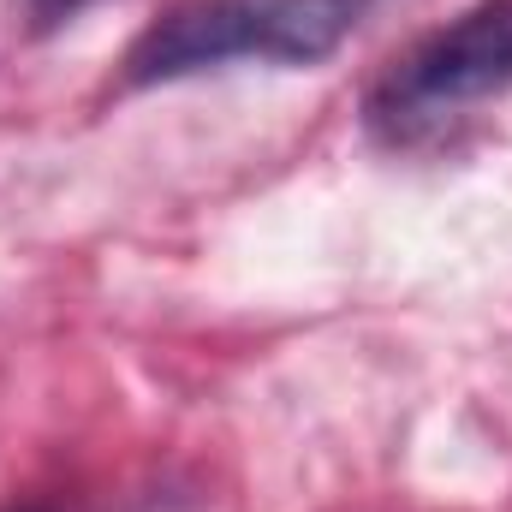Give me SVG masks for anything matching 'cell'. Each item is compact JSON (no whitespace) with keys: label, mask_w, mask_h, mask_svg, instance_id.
I'll return each instance as SVG.
<instances>
[{"label":"cell","mask_w":512,"mask_h":512,"mask_svg":"<svg viewBox=\"0 0 512 512\" xmlns=\"http://www.w3.org/2000/svg\"><path fill=\"white\" fill-rule=\"evenodd\" d=\"M358 0H203L161 18L126 60L131 84L185 78L221 60H322L346 42Z\"/></svg>","instance_id":"6da1fadb"},{"label":"cell","mask_w":512,"mask_h":512,"mask_svg":"<svg viewBox=\"0 0 512 512\" xmlns=\"http://www.w3.org/2000/svg\"><path fill=\"white\" fill-rule=\"evenodd\" d=\"M512 90V0H483L441 36H429L376 96V126L393 143L459 120Z\"/></svg>","instance_id":"7a4b0ae2"},{"label":"cell","mask_w":512,"mask_h":512,"mask_svg":"<svg viewBox=\"0 0 512 512\" xmlns=\"http://www.w3.org/2000/svg\"><path fill=\"white\" fill-rule=\"evenodd\" d=\"M78 0H36V12H72Z\"/></svg>","instance_id":"3957f363"}]
</instances>
